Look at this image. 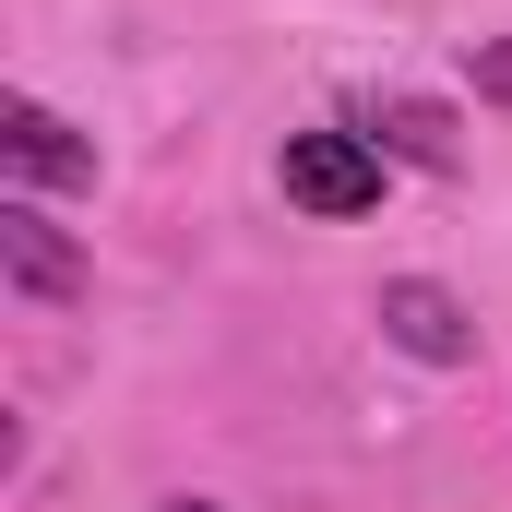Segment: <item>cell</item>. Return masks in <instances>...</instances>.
Listing matches in <instances>:
<instances>
[{
  "label": "cell",
  "mask_w": 512,
  "mask_h": 512,
  "mask_svg": "<svg viewBox=\"0 0 512 512\" xmlns=\"http://www.w3.org/2000/svg\"><path fill=\"white\" fill-rule=\"evenodd\" d=\"M286 203L322 215V227L370 215L382 203V143L370 131H286Z\"/></svg>",
  "instance_id": "6da1fadb"
},
{
  "label": "cell",
  "mask_w": 512,
  "mask_h": 512,
  "mask_svg": "<svg viewBox=\"0 0 512 512\" xmlns=\"http://www.w3.org/2000/svg\"><path fill=\"white\" fill-rule=\"evenodd\" d=\"M0 286H12L24 310H72V298L96 286V262L36 215V191H12V203H0Z\"/></svg>",
  "instance_id": "7a4b0ae2"
},
{
  "label": "cell",
  "mask_w": 512,
  "mask_h": 512,
  "mask_svg": "<svg viewBox=\"0 0 512 512\" xmlns=\"http://www.w3.org/2000/svg\"><path fill=\"white\" fill-rule=\"evenodd\" d=\"M0 155H12V179H24V191H72V179H96V143L60 120V108H36V96H12V108H0Z\"/></svg>",
  "instance_id": "3957f363"
},
{
  "label": "cell",
  "mask_w": 512,
  "mask_h": 512,
  "mask_svg": "<svg viewBox=\"0 0 512 512\" xmlns=\"http://www.w3.org/2000/svg\"><path fill=\"white\" fill-rule=\"evenodd\" d=\"M382 334L405 346V358H429V370H453V358L477 346L465 298H453V286H429V274H405V286H382Z\"/></svg>",
  "instance_id": "277c9868"
},
{
  "label": "cell",
  "mask_w": 512,
  "mask_h": 512,
  "mask_svg": "<svg viewBox=\"0 0 512 512\" xmlns=\"http://www.w3.org/2000/svg\"><path fill=\"white\" fill-rule=\"evenodd\" d=\"M370 131H382L405 167H453V120L441 108H417V96H393V108H370Z\"/></svg>",
  "instance_id": "5b68a950"
},
{
  "label": "cell",
  "mask_w": 512,
  "mask_h": 512,
  "mask_svg": "<svg viewBox=\"0 0 512 512\" xmlns=\"http://www.w3.org/2000/svg\"><path fill=\"white\" fill-rule=\"evenodd\" d=\"M477 96H489V108H512V36H501V48H477Z\"/></svg>",
  "instance_id": "8992f818"
},
{
  "label": "cell",
  "mask_w": 512,
  "mask_h": 512,
  "mask_svg": "<svg viewBox=\"0 0 512 512\" xmlns=\"http://www.w3.org/2000/svg\"><path fill=\"white\" fill-rule=\"evenodd\" d=\"M167 512H215V501H167Z\"/></svg>",
  "instance_id": "52a82bcc"
}]
</instances>
